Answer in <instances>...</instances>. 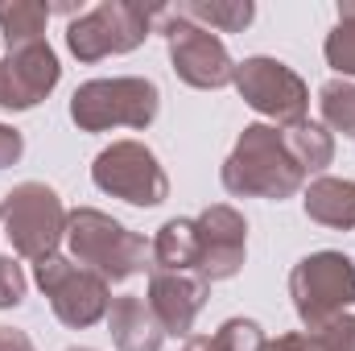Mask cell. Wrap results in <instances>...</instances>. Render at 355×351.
Instances as JSON below:
<instances>
[{"label":"cell","instance_id":"6da1fadb","mask_svg":"<svg viewBox=\"0 0 355 351\" xmlns=\"http://www.w3.org/2000/svg\"><path fill=\"white\" fill-rule=\"evenodd\" d=\"M219 178H223V190L236 198H272V203L297 194L306 182V174L285 153L277 124H248L232 157L223 162Z\"/></svg>","mask_w":355,"mask_h":351},{"label":"cell","instance_id":"7a4b0ae2","mask_svg":"<svg viewBox=\"0 0 355 351\" xmlns=\"http://www.w3.org/2000/svg\"><path fill=\"white\" fill-rule=\"evenodd\" d=\"M67 244H71V257L83 268L99 273L107 285L145 273L153 261V244H145V236L128 232L120 219H112L95 207L67 211Z\"/></svg>","mask_w":355,"mask_h":351},{"label":"cell","instance_id":"3957f363","mask_svg":"<svg viewBox=\"0 0 355 351\" xmlns=\"http://www.w3.org/2000/svg\"><path fill=\"white\" fill-rule=\"evenodd\" d=\"M162 4H132V0H103L83 17L67 25V46L79 62H99L107 54H128L145 46L153 33V21H162Z\"/></svg>","mask_w":355,"mask_h":351},{"label":"cell","instance_id":"277c9868","mask_svg":"<svg viewBox=\"0 0 355 351\" xmlns=\"http://www.w3.org/2000/svg\"><path fill=\"white\" fill-rule=\"evenodd\" d=\"M162 91L149 79L124 75V79H91L71 95V120L83 132H107V128H149L157 120Z\"/></svg>","mask_w":355,"mask_h":351},{"label":"cell","instance_id":"5b68a950","mask_svg":"<svg viewBox=\"0 0 355 351\" xmlns=\"http://www.w3.org/2000/svg\"><path fill=\"white\" fill-rule=\"evenodd\" d=\"M0 223L12 240V252L37 264L58 252V240L67 236V207L46 182H21L4 194Z\"/></svg>","mask_w":355,"mask_h":351},{"label":"cell","instance_id":"8992f818","mask_svg":"<svg viewBox=\"0 0 355 351\" xmlns=\"http://www.w3.org/2000/svg\"><path fill=\"white\" fill-rule=\"evenodd\" d=\"M289 298L306 331L327 327L331 318L355 306V261L343 252H314L302 257L289 273Z\"/></svg>","mask_w":355,"mask_h":351},{"label":"cell","instance_id":"52a82bcc","mask_svg":"<svg viewBox=\"0 0 355 351\" xmlns=\"http://www.w3.org/2000/svg\"><path fill=\"white\" fill-rule=\"evenodd\" d=\"M33 281H37L42 293L50 298L54 314H58L67 327H75V331L95 327V323L107 318V310H112V285H107L99 273L67 261V257H58V252L33 264Z\"/></svg>","mask_w":355,"mask_h":351},{"label":"cell","instance_id":"ba28073f","mask_svg":"<svg viewBox=\"0 0 355 351\" xmlns=\"http://www.w3.org/2000/svg\"><path fill=\"white\" fill-rule=\"evenodd\" d=\"M91 182L103 194L124 198L132 207H157L170 198V178L153 157V149H145L141 141H112L91 162Z\"/></svg>","mask_w":355,"mask_h":351},{"label":"cell","instance_id":"9c48e42d","mask_svg":"<svg viewBox=\"0 0 355 351\" xmlns=\"http://www.w3.org/2000/svg\"><path fill=\"white\" fill-rule=\"evenodd\" d=\"M157 25H162V33L170 42V62H174L182 83H190V87H198V91H219L232 83L236 62H232L227 46L211 29L186 21L178 8H166Z\"/></svg>","mask_w":355,"mask_h":351},{"label":"cell","instance_id":"30bf717a","mask_svg":"<svg viewBox=\"0 0 355 351\" xmlns=\"http://www.w3.org/2000/svg\"><path fill=\"white\" fill-rule=\"evenodd\" d=\"M232 83H236V91L244 95V103H248L252 112H261V116H268V120H277L281 128L306 120L310 91H306V83H302L297 71H289V67L277 62V58L257 54V58L236 62Z\"/></svg>","mask_w":355,"mask_h":351},{"label":"cell","instance_id":"8fae6325","mask_svg":"<svg viewBox=\"0 0 355 351\" xmlns=\"http://www.w3.org/2000/svg\"><path fill=\"white\" fill-rule=\"evenodd\" d=\"M194 232H198V264H194V277H202L211 285V281H227V277H236L244 268L248 223H244V215L236 207H227V203L207 207L194 219Z\"/></svg>","mask_w":355,"mask_h":351},{"label":"cell","instance_id":"7c38bea8","mask_svg":"<svg viewBox=\"0 0 355 351\" xmlns=\"http://www.w3.org/2000/svg\"><path fill=\"white\" fill-rule=\"evenodd\" d=\"M58 79H62V67L46 37L29 46H12L0 58V108L29 112L58 87Z\"/></svg>","mask_w":355,"mask_h":351},{"label":"cell","instance_id":"4fadbf2b","mask_svg":"<svg viewBox=\"0 0 355 351\" xmlns=\"http://www.w3.org/2000/svg\"><path fill=\"white\" fill-rule=\"evenodd\" d=\"M207 293L211 285L202 277H190V273H166V268H153L149 273V310L153 318L162 323L166 335H190L198 310L207 306Z\"/></svg>","mask_w":355,"mask_h":351},{"label":"cell","instance_id":"5bb4252c","mask_svg":"<svg viewBox=\"0 0 355 351\" xmlns=\"http://www.w3.org/2000/svg\"><path fill=\"white\" fill-rule=\"evenodd\" d=\"M107 331H112V339H116V348L120 351H162V343H166L162 323L153 318L149 302H141L137 293L112 298Z\"/></svg>","mask_w":355,"mask_h":351},{"label":"cell","instance_id":"9a60e30c","mask_svg":"<svg viewBox=\"0 0 355 351\" xmlns=\"http://www.w3.org/2000/svg\"><path fill=\"white\" fill-rule=\"evenodd\" d=\"M302 207H306V215L314 223L352 232L355 228V182L352 178H314L306 186Z\"/></svg>","mask_w":355,"mask_h":351},{"label":"cell","instance_id":"2e32d148","mask_svg":"<svg viewBox=\"0 0 355 351\" xmlns=\"http://www.w3.org/2000/svg\"><path fill=\"white\" fill-rule=\"evenodd\" d=\"M281 145H285V153L293 157V166L302 174H318L335 162V137H331L327 124H314V120L281 128Z\"/></svg>","mask_w":355,"mask_h":351},{"label":"cell","instance_id":"e0dca14e","mask_svg":"<svg viewBox=\"0 0 355 351\" xmlns=\"http://www.w3.org/2000/svg\"><path fill=\"white\" fill-rule=\"evenodd\" d=\"M198 264V232L194 219H166L153 236V268L166 273H190Z\"/></svg>","mask_w":355,"mask_h":351},{"label":"cell","instance_id":"ac0fdd59","mask_svg":"<svg viewBox=\"0 0 355 351\" xmlns=\"http://www.w3.org/2000/svg\"><path fill=\"white\" fill-rule=\"evenodd\" d=\"M178 12L202 29H219V33H244L257 17L252 0H186L178 4Z\"/></svg>","mask_w":355,"mask_h":351},{"label":"cell","instance_id":"d6986e66","mask_svg":"<svg viewBox=\"0 0 355 351\" xmlns=\"http://www.w3.org/2000/svg\"><path fill=\"white\" fill-rule=\"evenodd\" d=\"M50 4H37V0H8L0 4V33L12 46H29V42H42L46 33V21H50Z\"/></svg>","mask_w":355,"mask_h":351},{"label":"cell","instance_id":"ffe728a7","mask_svg":"<svg viewBox=\"0 0 355 351\" xmlns=\"http://www.w3.org/2000/svg\"><path fill=\"white\" fill-rule=\"evenodd\" d=\"M318 108H322V124L331 132L355 137V83L347 79H331L318 91Z\"/></svg>","mask_w":355,"mask_h":351},{"label":"cell","instance_id":"44dd1931","mask_svg":"<svg viewBox=\"0 0 355 351\" xmlns=\"http://www.w3.org/2000/svg\"><path fill=\"white\" fill-rule=\"evenodd\" d=\"M211 339H215L219 351H265L268 348L261 323H252V318H227Z\"/></svg>","mask_w":355,"mask_h":351},{"label":"cell","instance_id":"7402d4cb","mask_svg":"<svg viewBox=\"0 0 355 351\" xmlns=\"http://www.w3.org/2000/svg\"><path fill=\"white\" fill-rule=\"evenodd\" d=\"M322 54H327V62H331L343 79H355V21H339V25L327 33Z\"/></svg>","mask_w":355,"mask_h":351},{"label":"cell","instance_id":"603a6c76","mask_svg":"<svg viewBox=\"0 0 355 351\" xmlns=\"http://www.w3.org/2000/svg\"><path fill=\"white\" fill-rule=\"evenodd\" d=\"M25 273H21V264L12 261V257H0V310H12V306H21L25 302Z\"/></svg>","mask_w":355,"mask_h":351},{"label":"cell","instance_id":"cb8c5ba5","mask_svg":"<svg viewBox=\"0 0 355 351\" xmlns=\"http://www.w3.org/2000/svg\"><path fill=\"white\" fill-rule=\"evenodd\" d=\"M310 335L322 339L331 351H355V314H339V318H331L327 327H318Z\"/></svg>","mask_w":355,"mask_h":351},{"label":"cell","instance_id":"d4e9b609","mask_svg":"<svg viewBox=\"0 0 355 351\" xmlns=\"http://www.w3.org/2000/svg\"><path fill=\"white\" fill-rule=\"evenodd\" d=\"M265 351H331L322 339H314L310 331H293V335H277Z\"/></svg>","mask_w":355,"mask_h":351},{"label":"cell","instance_id":"484cf974","mask_svg":"<svg viewBox=\"0 0 355 351\" xmlns=\"http://www.w3.org/2000/svg\"><path fill=\"white\" fill-rule=\"evenodd\" d=\"M21 153H25V137H21L17 128L0 124V170H4V166H17Z\"/></svg>","mask_w":355,"mask_h":351},{"label":"cell","instance_id":"4316f807","mask_svg":"<svg viewBox=\"0 0 355 351\" xmlns=\"http://www.w3.org/2000/svg\"><path fill=\"white\" fill-rule=\"evenodd\" d=\"M0 351H37V348H33V339H29L25 331H17V327H0Z\"/></svg>","mask_w":355,"mask_h":351},{"label":"cell","instance_id":"83f0119b","mask_svg":"<svg viewBox=\"0 0 355 351\" xmlns=\"http://www.w3.org/2000/svg\"><path fill=\"white\" fill-rule=\"evenodd\" d=\"M186 351H219V348H215V339L198 335V339H190V343H186Z\"/></svg>","mask_w":355,"mask_h":351},{"label":"cell","instance_id":"f1b7e54d","mask_svg":"<svg viewBox=\"0 0 355 351\" xmlns=\"http://www.w3.org/2000/svg\"><path fill=\"white\" fill-rule=\"evenodd\" d=\"M339 21H355V0H339Z\"/></svg>","mask_w":355,"mask_h":351},{"label":"cell","instance_id":"f546056e","mask_svg":"<svg viewBox=\"0 0 355 351\" xmlns=\"http://www.w3.org/2000/svg\"><path fill=\"white\" fill-rule=\"evenodd\" d=\"M67 351H95V348H67Z\"/></svg>","mask_w":355,"mask_h":351}]
</instances>
